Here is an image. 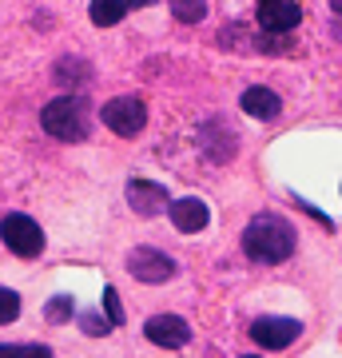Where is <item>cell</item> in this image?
Wrapping results in <instances>:
<instances>
[{
	"mask_svg": "<svg viewBox=\"0 0 342 358\" xmlns=\"http://www.w3.org/2000/svg\"><path fill=\"white\" fill-rule=\"evenodd\" d=\"M243 255L251 263H266V267L287 263L294 255V227L283 215H271V211L255 215L243 227Z\"/></svg>",
	"mask_w": 342,
	"mask_h": 358,
	"instance_id": "obj_1",
	"label": "cell"
},
{
	"mask_svg": "<svg viewBox=\"0 0 342 358\" xmlns=\"http://www.w3.org/2000/svg\"><path fill=\"white\" fill-rule=\"evenodd\" d=\"M40 124H44L48 136H56V140H64V143L84 140V136H88V108H84L80 96H56L52 103H44Z\"/></svg>",
	"mask_w": 342,
	"mask_h": 358,
	"instance_id": "obj_2",
	"label": "cell"
},
{
	"mask_svg": "<svg viewBox=\"0 0 342 358\" xmlns=\"http://www.w3.org/2000/svg\"><path fill=\"white\" fill-rule=\"evenodd\" d=\"M0 239H4V247H8L13 255H20V259H36L40 251H44V231H40V223L32 215H24V211L4 215Z\"/></svg>",
	"mask_w": 342,
	"mask_h": 358,
	"instance_id": "obj_3",
	"label": "cell"
},
{
	"mask_svg": "<svg viewBox=\"0 0 342 358\" xmlns=\"http://www.w3.org/2000/svg\"><path fill=\"white\" fill-rule=\"evenodd\" d=\"M100 115H104V124L115 136H124V140H131V136H140L148 128V103L136 100V96H115V100H108Z\"/></svg>",
	"mask_w": 342,
	"mask_h": 358,
	"instance_id": "obj_4",
	"label": "cell"
},
{
	"mask_svg": "<svg viewBox=\"0 0 342 358\" xmlns=\"http://www.w3.org/2000/svg\"><path fill=\"white\" fill-rule=\"evenodd\" d=\"M199 148L211 164H231V159L239 155V136L231 131V124L223 115H211L199 128Z\"/></svg>",
	"mask_w": 342,
	"mask_h": 358,
	"instance_id": "obj_5",
	"label": "cell"
},
{
	"mask_svg": "<svg viewBox=\"0 0 342 358\" xmlns=\"http://www.w3.org/2000/svg\"><path fill=\"white\" fill-rule=\"evenodd\" d=\"M127 271L140 282H167L179 267H176V259L164 255V251H155V247H136L127 255Z\"/></svg>",
	"mask_w": 342,
	"mask_h": 358,
	"instance_id": "obj_6",
	"label": "cell"
},
{
	"mask_svg": "<svg viewBox=\"0 0 342 358\" xmlns=\"http://www.w3.org/2000/svg\"><path fill=\"white\" fill-rule=\"evenodd\" d=\"M303 20L299 0H259V28L266 36H287Z\"/></svg>",
	"mask_w": 342,
	"mask_h": 358,
	"instance_id": "obj_7",
	"label": "cell"
},
{
	"mask_svg": "<svg viewBox=\"0 0 342 358\" xmlns=\"http://www.w3.org/2000/svg\"><path fill=\"white\" fill-rule=\"evenodd\" d=\"M143 338H152L164 350H183L191 343V327L179 315H155V319L143 322Z\"/></svg>",
	"mask_w": 342,
	"mask_h": 358,
	"instance_id": "obj_8",
	"label": "cell"
},
{
	"mask_svg": "<svg viewBox=\"0 0 342 358\" xmlns=\"http://www.w3.org/2000/svg\"><path fill=\"white\" fill-rule=\"evenodd\" d=\"M299 334H303V322H294V319H255L251 322V338L263 350H287Z\"/></svg>",
	"mask_w": 342,
	"mask_h": 358,
	"instance_id": "obj_9",
	"label": "cell"
},
{
	"mask_svg": "<svg viewBox=\"0 0 342 358\" xmlns=\"http://www.w3.org/2000/svg\"><path fill=\"white\" fill-rule=\"evenodd\" d=\"M127 203H131V211L143 219L159 215V211H167V187L164 183H152V179H131L127 183Z\"/></svg>",
	"mask_w": 342,
	"mask_h": 358,
	"instance_id": "obj_10",
	"label": "cell"
},
{
	"mask_svg": "<svg viewBox=\"0 0 342 358\" xmlns=\"http://www.w3.org/2000/svg\"><path fill=\"white\" fill-rule=\"evenodd\" d=\"M239 103H243V112L255 115V120H263V124H271V120H279V115H283V100L271 88H263V84L247 88Z\"/></svg>",
	"mask_w": 342,
	"mask_h": 358,
	"instance_id": "obj_11",
	"label": "cell"
},
{
	"mask_svg": "<svg viewBox=\"0 0 342 358\" xmlns=\"http://www.w3.org/2000/svg\"><path fill=\"white\" fill-rule=\"evenodd\" d=\"M171 223H176L183 235H195V231H203L211 223V211H207L203 199H176V203H171Z\"/></svg>",
	"mask_w": 342,
	"mask_h": 358,
	"instance_id": "obj_12",
	"label": "cell"
},
{
	"mask_svg": "<svg viewBox=\"0 0 342 358\" xmlns=\"http://www.w3.org/2000/svg\"><path fill=\"white\" fill-rule=\"evenodd\" d=\"M88 13H92V20H96L100 28H112V24H120V20H124L127 0H92Z\"/></svg>",
	"mask_w": 342,
	"mask_h": 358,
	"instance_id": "obj_13",
	"label": "cell"
},
{
	"mask_svg": "<svg viewBox=\"0 0 342 358\" xmlns=\"http://www.w3.org/2000/svg\"><path fill=\"white\" fill-rule=\"evenodd\" d=\"M167 4H171L176 20H183V24H199L207 16V0H167Z\"/></svg>",
	"mask_w": 342,
	"mask_h": 358,
	"instance_id": "obj_14",
	"label": "cell"
},
{
	"mask_svg": "<svg viewBox=\"0 0 342 358\" xmlns=\"http://www.w3.org/2000/svg\"><path fill=\"white\" fill-rule=\"evenodd\" d=\"M20 319V294L8 291V287H0V327L4 322H16Z\"/></svg>",
	"mask_w": 342,
	"mask_h": 358,
	"instance_id": "obj_15",
	"label": "cell"
},
{
	"mask_svg": "<svg viewBox=\"0 0 342 358\" xmlns=\"http://www.w3.org/2000/svg\"><path fill=\"white\" fill-rule=\"evenodd\" d=\"M0 358H52L48 346L40 343H24V346H0Z\"/></svg>",
	"mask_w": 342,
	"mask_h": 358,
	"instance_id": "obj_16",
	"label": "cell"
},
{
	"mask_svg": "<svg viewBox=\"0 0 342 358\" xmlns=\"http://www.w3.org/2000/svg\"><path fill=\"white\" fill-rule=\"evenodd\" d=\"M72 315H76V303H72L68 294H56L48 303V322H68Z\"/></svg>",
	"mask_w": 342,
	"mask_h": 358,
	"instance_id": "obj_17",
	"label": "cell"
},
{
	"mask_svg": "<svg viewBox=\"0 0 342 358\" xmlns=\"http://www.w3.org/2000/svg\"><path fill=\"white\" fill-rule=\"evenodd\" d=\"M104 303H108V322L120 327V322H124V310H120V294H115V287H104Z\"/></svg>",
	"mask_w": 342,
	"mask_h": 358,
	"instance_id": "obj_18",
	"label": "cell"
},
{
	"mask_svg": "<svg viewBox=\"0 0 342 358\" xmlns=\"http://www.w3.org/2000/svg\"><path fill=\"white\" fill-rule=\"evenodd\" d=\"M84 327H88L92 334H100V331H108L112 322H108V319H84Z\"/></svg>",
	"mask_w": 342,
	"mask_h": 358,
	"instance_id": "obj_19",
	"label": "cell"
},
{
	"mask_svg": "<svg viewBox=\"0 0 342 358\" xmlns=\"http://www.w3.org/2000/svg\"><path fill=\"white\" fill-rule=\"evenodd\" d=\"M243 358H259V355H243Z\"/></svg>",
	"mask_w": 342,
	"mask_h": 358,
	"instance_id": "obj_20",
	"label": "cell"
}]
</instances>
